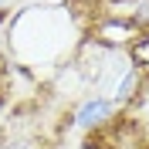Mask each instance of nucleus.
Wrapping results in <instances>:
<instances>
[{
	"instance_id": "1",
	"label": "nucleus",
	"mask_w": 149,
	"mask_h": 149,
	"mask_svg": "<svg viewBox=\"0 0 149 149\" xmlns=\"http://www.w3.org/2000/svg\"><path fill=\"white\" fill-rule=\"evenodd\" d=\"M115 109L119 105L112 102V98H105V95H92V98H85L81 105H78V112H74V125L85 132H98L109 125V119L115 115Z\"/></svg>"
},
{
	"instance_id": "2",
	"label": "nucleus",
	"mask_w": 149,
	"mask_h": 149,
	"mask_svg": "<svg viewBox=\"0 0 149 149\" xmlns=\"http://www.w3.org/2000/svg\"><path fill=\"white\" fill-rule=\"evenodd\" d=\"M0 149H47V139L41 132H31V129H17L0 139Z\"/></svg>"
},
{
	"instance_id": "3",
	"label": "nucleus",
	"mask_w": 149,
	"mask_h": 149,
	"mask_svg": "<svg viewBox=\"0 0 149 149\" xmlns=\"http://www.w3.org/2000/svg\"><path fill=\"white\" fill-rule=\"evenodd\" d=\"M146 142H149V122H146Z\"/></svg>"
}]
</instances>
